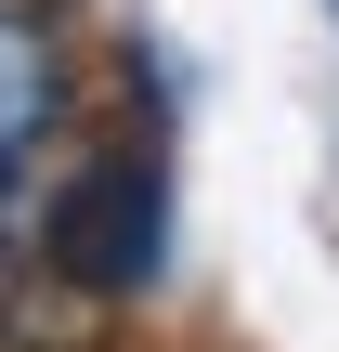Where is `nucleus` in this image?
<instances>
[{
	"mask_svg": "<svg viewBox=\"0 0 339 352\" xmlns=\"http://www.w3.org/2000/svg\"><path fill=\"white\" fill-rule=\"evenodd\" d=\"M39 261L91 300H144L170 261V170L157 144H91L52 196H39Z\"/></svg>",
	"mask_w": 339,
	"mask_h": 352,
	"instance_id": "obj_1",
	"label": "nucleus"
},
{
	"mask_svg": "<svg viewBox=\"0 0 339 352\" xmlns=\"http://www.w3.org/2000/svg\"><path fill=\"white\" fill-rule=\"evenodd\" d=\"M78 118V65H65V26L39 0H0V157H52Z\"/></svg>",
	"mask_w": 339,
	"mask_h": 352,
	"instance_id": "obj_2",
	"label": "nucleus"
},
{
	"mask_svg": "<svg viewBox=\"0 0 339 352\" xmlns=\"http://www.w3.org/2000/svg\"><path fill=\"white\" fill-rule=\"evenodd\" d=\"M39 261V196H26V157H0V274Z\"/></svg>",
	"mask_w": 339,
	"mask_h": 352,
	"instance_id": "obj_3",
	"label": "nucleus"
},
{
	"mask_svg": "<svg viewBox=\"0 0 339 352\" xmlns=\"http://www.w3.org/2000/svg\"><path fill=\"white\" fill-rule=\"evenodd\" d=\"M327 13H339V0H327Z\"/></svg>",
	"mask_w": 339,
	"mask_h": 352,
	"instance_id": "obj_4",
	"label": "nucleus"
}]
</instances>
